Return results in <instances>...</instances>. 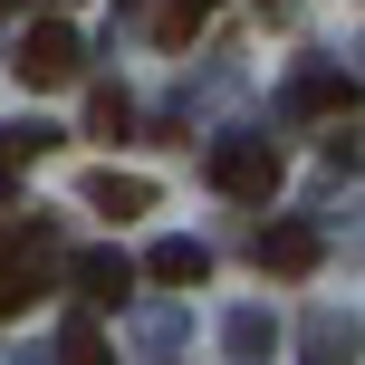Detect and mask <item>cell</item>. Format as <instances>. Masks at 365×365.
<instances>
[{
	"label": "cell",
	"instance_id": "8",
	"mask_svg": "<svg viewBox=\"0 0 365 365\" xmlns=\"http://www.w3.org/2000/svg\"><path fill=\"white\" fill-rule=\"evenodd\" d=\"M58 145V125L48 115H29V125H0V173H19V164H38V154Z\"/></svg>",
	"mask_w": 365,
	"mask_h": 365
},
{
	"label": "cell",
	"instance_id": "13",
	"mask_svg": "<svg viewBox=\"0 0 365 365\" xmlns=\"http://www.w3.org/2000/svg\"><path fill=\"white\" fill-rule=\"evenodd\" d=\"M0 10H10V0H0Z\"/></svg>",
	"mask_w": 365,
	"mask_h": 365
},
{
	"label": "cell",
	"instance_id": "1",
	"mask_svg": "<svg viewBox=\"0 0 365 365\" xmlns=\"http://www.w3.org/2000/svg\"><path fill=\"white\" fill-rule=\"evenodd\" d=\"M10 77H19L29 96H58V87H77V77H87V48H77V29H68V19H38V29L19 38Z\"/></svg>",
	"mask_w": 365,
	"mask_h": 365
},
{
	"label": "cell",
	"instance_id": "2",
	"mask_svg": "<svg viewBox=\"0 0 365 365\" xmlns=\"http://www.w3.org/2000/svg\"><path fill=\"white\" fill-rule=\"evenodd\" d=\"M48 269H58L48 221H10V231H0V317H19V308H29Z\"/></svg>",
	"mask_w": 365,
	"mask_h": 365
},
{
	"label": "cell",
	"instance_id": "10",
	"mask_svg": "<svg viewBox=\"0 0 365 365\" xmlns=\"http://www.w3.org/2000/svg\"><path fill=\"white\" fill-rule=\"evenodd\" d=\"M202 19H212V0H164V10H154V38H164V48H182Z\"/></svg>",
	"mask_w": 365,
	"mask_h": 365
},
{
	"label": "cell",
	"instance_id": "5",
	"mask_svg": "<svg viewBox=\"0 0 365 365\" xmlns=\"http://www.w3.org/2000/svg\"><path fill=\"white\" fill-rule=\"evenodd\" d=\"M87 212L135 221V212H154V182H145V173H87Z\"/></svg>",
	"mask_w": 365,
	"mask_h": 365
},
{
	"label": "cell",
	"instance_id": "11",
	"mask_svg": "<svg viewBox=\"0 0 365 365\" xmlns=\"http://www.w3.org/2000/svg\"><path fill=\"white\" fill-rule=\"evenodd\" d=\"M58 356H68V365H115V356H106V336H96V317H68Z\"/></svg>",
	"mask_w": 365,
	"mask_h": 365
},
{
	"label": "cell",
	"instance_id": "6",
	"mask_svg": "<svg viewBox=\"0 0 365 365\" xmlns=\"http://www.w3.org/2000/svg\"><path fill=\"white\" fill-rule=\"evenodd\" d=\"M259 269H279V279H308V269H317V231H298V221L259 231Z\"/></svg>",
	"mask_w": 365,
	"mask_h": 365
},
{
	"label": "cell",
	"instance_id": "9",
	"mask_svg": "<svg viewBox=\"0 0 365 365\" xmlns=\"http://www.w3.org/2000/svg\"><path fill=\"white\" fill-rule=\"evenodd\" d=\"M87 135L125 145V135H135V96H125V87H96V96H87Z\"/></svg>",
	"mask_w": 365,
	"mask_h": 365
},
{
	"label": "cell",
	"instance_id": "7",
	"mask_svg": "<svg viewBox=\"0 0 365 365\" xmlns=\"http://www.w3.org/2000/svg\"><path fill=\"white\" fill-rule=\"evenodd\" d=\"M145 279H164V289H202V279H212V250H202V240H154Z\"/></svg>",
	"mask_w": 365,
	"mask_h": 365
},
{
	"label": "cell",
	"instance_id": "12",
	"mask_svg": "<svg viewBox=\"0 0 365 365\" xmlns=\"http://www.w3.org/2000/svg\"><path fill=\"white\" fill-rule=\"evenodd\" d=\"M298 96H308V106H356V77H308Z\"/></svg>",
	"mask_w": 365,
	"mask_h": 365
},
{
	"label": "cell",
	"instance_id": "3",
	"mask_svg": "<svg viewBox=\"0 0 365 365\" xmlns=\"http://www.w3.org/2000/svg\"><path fill=\"white\" fill-rule=\"evenodd\" d=\"M212 182L231 202H269L279 182H289V164H279L269 135H221V145H212Z\"/></svg>",
	"mask_w": 365,
	"mask_h": 365
},
{
	"label": "cell",
	"instance_id": "4",
	"mask_svg": "<svg viewBox=\"0 0 365 365\" xmlns=\"http://www.w3.org/2000/svg\"><path fill=\"white\" fill-rule=\"evenodd\" d=\"M68 279H77V298H87V308H115V298L135 289V259H125V250H77Z\"/></svg>",
	"mask_w": 365,
	"mask_h": 365
}]
</instances>
